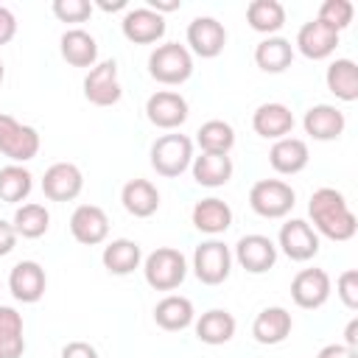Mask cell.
<instances>
[{"mask_svg":"<svg viewBox=\"0 0 358 358\" xmlns=\"http://www.w3.org/2000/svg\"><path fill=\"white\" fill-rule=\"evenodd\" d=\"M187 115H190L187 101L179 92H173V90H159V92H154L145 101V117L157 129L173 131V129H179L187 120Z\"/></svg>","mask_w":358,"mask_h":358,"instance_id":"obj_10","label":"cell"},{"mask_svg":"<svg viewBox=\"0 0 358 358\" xmlns=\"http://www.w3.org/2000/svg\"><path fill=\"white\" fill-rule=\"evenodd\" d=\"M252 129L266 137V140H282L291 134L294 129V115L285 103H277V101H268V103H260L252 115Z\"/></svg>","mask_w":358,"mask_h":358,"instance_id":"obj_20","label":"cell"},{"mask_svg":"<svg viewBox=\"0 0 358 358\" xmlns=\"http://www.w3.org/2000/svg\"><path fill=\"white\" fill-rule=\"evenodd\" d=\"M190 168H193V179L201 187H221L232 179V171H235L229 154H204V151L193 157Z\"/></svg>","mask_w":358,"mask_h":358,"instance_id":"obj_28","label":"cell"},{"mask_svg":"<svg viewBox=\"0 0 358 358\" xmlns=\"http://www.w3.org/2000/svg\"><path fill=\"white\" fill-rule=\"evenodd\" d=\"M277 246L285 252V257H291L296 263H305V260L319 255V235H316V229L308 221L291 218V221H285L280 227Z\"/></svg>","mask_w":358,"mask_h":358,"instance_id":"obj_9","label":"cell"},{"mask_svg":"<svg viewBox=\"0 0 358 358\" xmlns=\"http://www.w3.org/2000/svg\"><path fill=\"white\" fill-rule=\"evenodd\" d=\"M193 162V140L187 134H179V131H171V134H162L154 140L151 145V168L159 173V176H179L190 168Z\"/></svg>","mask_w":358,"mask_h":358,"instance_id":"obj_4","label":"cell"},{"mask_svg":"<svg viewBox=\"0 0 358 358\" xmlns=\"http://www.w3.org/2000/svg\"><path fill=\"white\" fill-rule=\"evenodd\" d=\"M62 358H98V350L87 341H70L62 347Z\"/></svg>","mask_w":358,"mask_h":358,"instance_id":"obj_41","label":"cell"},{"mask_svg":"<svg viewBox=\"0 0 358 358\" xmlns=\"http://www.w3.org/2000/svg\"><path fill=\"white\" fill-rule=\"evenodd\" d=\"M193 302L187 296H179V294H168L162 296L157 305H154V322L168 330V333H176V330H185L193 324Z\"/></svg>","mask_w":358,"mask_h":358,"instance_id":"obj_27","label":"cell"},{"mask_svg":"<svg viewBox=\"0 0 358 358\" xmlns=\"http://www.w3.org/2000/svg\"><path fill=\"white\" fill-rule=\"evenodd\" d=\"M17 36V17L11 8L0 6V45H8Z\"/></svg>","mask_w":358,"mask_h":358,"instance_id":"obj_40","label":"cell"},{"mask_svg":"<svg viewBox=\"0 0 358 358\" xmlns=\"http://www.w3.org/2000/svg\"><path fill=\"white\" fill-rule=\"evenodd\" d=\"M123 36L134 45H151V42H159L165 36V17L151 11L148 6H140V8H129L123 14Z\"/></svg>","mask_w":358,"mask_h":358,"instance_id":"obj_13","label":"cell"},{"mask_svg":"<svg viewBox=\"0 0 358 358\" xmlns=\"http://www.w3.org/2000/svg\"><path fill=\"white\" fill-rule=\"evenodd\" d=\"M235 260L249 271V274H266L277 263V243L260 232L243 235L235 243Z\"/></svg>","mask_w":358,"mask_h":358,"instance_id":"obj_12","label":"cell"},{"mask_svg":"<svg viewBox=\"0 0 358 358\" xmlns=\"http://www.w3.org/2000/svg\"><path fill=\"white\" fill-rule=\"evenodd\" d=\"M25 336H0V358H22Z\"/></svg>","mask_w":358,"mask_h":358,"instance_id":"obj_39","label":"cell"},{"mask_svg":"<svg viewBox=\"0 0 358 358\" xmlns=\"http://www.w3.org/2000/svg\"><path fill=\"white\" fill-rule=\"evenodd\" d=\"M123 210L134 218H148L159 210V190L148 179H129L120 190Z\"/></svg>","mask_w":358,"mask_h":358,"instance_id":"obj_26","label":"cell"},{"mask_svg":"<svg viewBox=\"0 0 358 358\" xmlns=\"http://www.w3.org/2000/svg\"><path fill=\"white\" fill-rule=\"evenodd\" d=\"M291 327H294L291 313H288L285 308L274 305V308H263V310L255 316V322H252V336H255L257 344L274 347V344H282V341L291 336Z\"/></svg>","mask_w":358,"mask_h":358,"instance_id":"obj_21","label":"cell"},{"mask_svg":"<svg viewBox=\"0 0 358 358\" xmlns=\"http://www.w3.org/2000/svg\"><path fill=\"white\" fill-rule=\"evenodd\" d=\"M187 45L196 56L215 59V56H221V50L227 45V28L215 17H196L187 25Z\"/></svg>","mask_w":358,"mask_h":358,"instance_id":"obj_17","label":"cell"},{"mask_svg":"<svg viewBox=\"0 0 358 358\" xmlns=\"http://www.w3.org/2000/svg\"><path fill=\"white\" fill-rule=\"evenodd\" d=\"M246 22L257 34H277L285 25V8L277 0H252L246 6Z\"/></svg>","mask_w":358,"mask_h":358,"instance_id":"obj_32","label":"cell"},{"mask_svg":"<svg viewBox=\"0 0 358 358\" xmlns=\"http://www.w3.org/2000/svg\"><path fill=\"white\" fill-rule=\"evenodd\" d=\"M294 62V45L285 36H266L255 48V64L263 73H282Z\"/></svg>","mask_w":358,"mask_h":358,"instance_id":"obj_30","label":"cell"},{"mask_svg":"<svg viewBox=\"0 0 358 358\" xmlns=\"http://www.w3.org/2000/svg\"><path fill=\"white\" fill-rule=\"evenodd\" d=\"M296 48L305 59H327L336 48H338V31H333L330 25H324L322 20H310L299 28L296 34Z\"/></svg>","mask_w":358,"mask_h":358,"instance_id":"obj_18","label":"cell"},{"mask_svg":"<svg viewBox=\"0 0 358 358\" xmlns=\"http://www.w3.org/2000/svg\"><path fill=\"white\" fill-rule=\"evenodd\" d=\"M308 159H310V151H308V143L299 140V137H282V140H274L271 151H268V162L277 173L282 176H294L299 171L308 168Z\"/></svg>","mask_w":358,"mask_h":358,"instance_id":"obj_22","label":"cell"},{"mask_svg":"<svg viewBox=\"0 0 358 358\" xmlns=\"http://www.w3.org/2000/svg\"><path fill=\"white\" fill-rule=\"evenodd\" d=\"M190 221L199 232L204 235H221L232 227V207L224 201V199H201L193 204V213H190Z\"/></svg>","mask_w":358,"mask_h":358,"instance_id":"obj_23","label":"cell"},{"mask_svg":"<svg viewBox=\"0 0 358 358\" xmlns=\"http://www.w3.org/2000/svg\"><path fill=\"white\" fill-rule=\"evenodd\" d=\"M120 95H123V90L117 81V62L115 59L98 62L84 78V98L95 106H115L120 101Z\"/></svg>","mask_w":358,"mask_h":358,"instance_id":"obj_8","label":"cell"},{"mask_svg":"<svg viewBox=\"0 0 358 358\" xmlns=\"http://www.w3.org/2000/svg\"><path fill=\"white\" fill-rule=\"evenodd\" d=\"M145 6L151 11H157V14H168V11H179L182 8V0H148Z\"/></svg>","mask_w":358,"mask_h":358,"instance_id":"obj_44","label":"cell"},{"mask_svg":"<svg viewBox=\"0 0 358 358\" xmlns=\"http://www.w3.org/2000/svg\"><path fill=\"white\" fill-rule=\"evenodd\" d=\"M296 193L282 179H260L249 190V207L260 218H285L294 210Z\"/></svg>","mask_w":358,"mask_h":358,"instance_id":"obj_5","label":"cell"},{"mask_svg":"<svg viewBox=\"0 0 358 358\" xmlns=\"http://www.w3.org/2000/svg\"><path fill=\"white\" fill-rule=\"evenodd\" d=\"M344 344L347 347H358V319H350V324H347V330H344Z\"/></svg>","mask_w":358,"mask_h":358,"instance_id":"obj_45","label":"cell"},{"mask_svg":"<svg viewBox=\"0 0 358 358\" xmlns=\"http://www.w3.org/2000/svg\"><path fill=\"white\" fill-rule=\"evenodd\" d=\"M330 274L324 268H302L296 271V277L291 280V299L305 308V310H316L330 299Z\"/></svg>","mask_w":358,"mask_h":358,"instance_id":"obj_11","label":"cell"},{"mask_svg":"<svg viewBox=\"0 0 358 358\" xmlns=\"http://www.w3.org/2000/svg\"><path fill=\"white\" fill-rule=\"evenodd\" d=\"M3 78H6V64L0 62V84H3Z\"/></svg>","mask_w":358,"mask_h":358,"instance_id":"obj_47","label":"cell"},{"mask_svg":"<svg viewBox=\"0 0 358 358\" xmlns=\"http://www.w3.org/2000/svg\"><path fill=\"white\" fill-rule=\"evenodd\" d=\"M308 213L313 218L316 235H324L330 241H350L355 235V229H358L355 213L350 210L344 193L336 190V187L313 190V196L308 201Z\"/></svg>","mask_w":358,"mask_h":358,"instance_id":"obj_1","label":"cell"},{"mask_svg":"<svg viewBox=\"0 0 358 358\" xmlns=\"http://www.w3.org/2000/svg\"><path fill=\"white\" fill-rule=\"evenodd\" d=\"M39 145H42V140L34 126H25L17 117L0 112V154L3 157L22 165L39 154Z\"/></svg>","mask_w":358,"mask_h":358,"instance_id":"obj_6","label":"cell"},{"mask_svg":"<svg viewBox=\"0 0 358 358\" xmlns=\"http://www.w3.org/2000/svg\"><path fill=\"white\" fill-rule=\"evenodd\" d=\"M324 81H327V90L338 98V101H347L352 103L358 98V67L352 59H336L327 64V73H324Z\"/></svg>","mask_w":358,"mask_h":358,"instance_id":"obj_31","label":"cell"},{"mask_svg":"<svg viewBox=\"0 0 358 358\" xmlns=\"http://www.w3.org/2000/svg\"><path fill=\"white\" fill-rule=\"evenodd\" d=\"M352 14H355V6L350 0H324L319 6V17L316 20H322L324 25H330L333 31L341 34L352 22Z\"/></svg>","mask_w":358,"mask_h":358,"instance_id":"obj_36","label":"cell"},{"mask_svg":"<svg viewBox=\"0 0 358 358\" xmlns=\"http://www.w3.org/2000/svg\"><path fill=\"white\" fill-rule=\"evenodd\" d=\"M98 8H103V11H120V8H126V0H98Z\"/></svg>","mask_w":358,"mask_h":358,"instance_id":"obj_46","label":"cell"},{"mask_svg":"<svg viewBox=\"0 0 358 358\" xmlns=\"http://www.w3.org/2000/svg\"><path fill=\"white\" fill-rule=\"evenodd\" d=\"M59 50H62V59L70 67H90L92 70L95 62H98V42L84 28L64 31L62 39H59Z\"/></svg>","mask_w":358,"mask_h":358,"instance_id":"obj_24","label":"cell"},{"mask_svg":"<svg viewBox=\"0 0 358 358\" xmlns=\"http://www.w3.org/2000/svg\"><path fill=\"white\" fill-rule=\"evenodd\" d=\"M101 263L109 274H117V277H126L131 274L134 268H140L143 263V249L137 241L131 238H117V241H109L103 246V255H101Z\"/></svg>","mask_w":358,"mask_h":358,"instance_id":"obj_25","label":"cell"},{"mask_svg":"<svg viewBox=\"0 0 358 358\" xmlns=\"http://www.w3.org/2000/svg\"><path fill=\"white\" fill-rule=\"evenodd\" d=\"M31 187H34V176L25 165L8 162V165L0 168V201L17 204V201L28 199Z\"/></svg>","mask_w":358,"mask_h":358,"instance_id":"obj_33","label":"cell"},{"mask_svg":"<svg viewBox=\"0 0 358 358\" xmlns=\"http://www.w3.org/2000/svg\"><path fill=\"white\" fill-rule=\"evenodd\" d=\"M84 190V176L73 162H53L42 176V193L50 201H73Z\"/></svg>","mask_w":358,"mask_h":358,"instance_id":"obj_15","label":"cell"},{"mask_svg":"<svg viewBox=\"0 0 358 358\" xmlns=\"http://www.w3.org/2000/svg\"><path fill=\"white\" fill-rule=\"evenodd\" d=\"M196 143L204 154H229L235 145V129L227 120H207L196 131Z\"/></svg>","mask_w":358,"mask_h":358,"instance_id":"obj_34","label":"cell"},{"mask_svg":"<svg viewBox=\"0 0 358 358\" xmlns=\"http://www.w3.org/2000/svg\"><path fill=\"white\" fill-rule=\"evenodd\" d=\"M232 271V252L224 241H204L193 252V274L204 285H221Z\"/></svg>","mask_w":358,"mask_h":358,"instance_id":"obj_7","label":"cell"},{"mask_svg":"<svg viewBox=\"0 0 358 358\" xmlns=\"http://www.w3.org/2000/svg\"><path fill=\"white\" fill-rule=\"evenodd\" d=\"M45 288H48V277L36 260H20L8 274V291L14 294L17 302L34 305L45 296Z\"/></svg>","mask_w":358,"mask_h":358,"instance_id":"obj_14","label":"cell"},{"mask_svg":"<svg viewBox=\"0 0 358 358\" xmlns=\"http://www.w3.org/2000/svg\"><path fill=\"white\" fill-rule=\"evenodd\" d=\"M316 358H358V350H352L347 344H327L319 350Z\"/></svg>","mask_w":358,"mask_h":358,"instance_id":"obj_43","label":"cell"},{"mask_svg":"<svg viewBox=\"0 0 358 358\" xmlns=\"http://www.w3.org/2000/svg\"><path fill=\"white\" fill-rule=\"evenodd\" d=\"M302 126H305V134H310L313 140L330 143V140H338L344 134L347 120H344V112L336 109L333 103H316L305 112Z\"/></svg>","mask_w":358,"mask_h":358,"instance_id":"obj_19","label":"cell"},{"mask_svg":"<svg viewBox=\"0 0 358 358\" xmlns=\"http://www.w3.org/2000/svg\"><path fill=\"white\" fill-rule=\"evenodd\" d=\"M70 232L84 246H98L109 235V215L98 204H78L70 215Z\"/></svg>","mask_w":358,"mask_h":358,"instance_id":"obj_16","label":"cell"},{"mask_svg":"<svg viewBox=\"0 0 358 358\" xmlns=\"http://www.w3.org/2000/svg\"><path fill=\"white\" fill-rule=\"evenodd\" d=\"M14 246H17V232H14V227L0 218V257L11 255Z\"/></svg>","mask_w":358,"mask_h":358,"instance_id":"obj_42","label":"cell"},{"mask_svg":"<svg viewBox=\"0 0 358 358\" xmlns=\"http://www.w3.org/2000/svg\"><path fill=\"white\" fill-rule=\"evenodd\" d=\"M235 316L224 308H213L207 313L199 316L196 322V338L201 344H210V347H218V344H227L232 336H235Z\"/></svg>","mask_w":358,"mask_h":358,"instance_id":"obj_29","label":"cell"},{"mask_svg":"<svg viewBox=\"0 0 358 358\" xmlns=\"http://www.w3.org/2000/svg\"><path fill=\"white\" fill-rule=\"evenodd\" d=\"M53 14L62 22H87L92 14L90 0H53Z\"/></svg>","mask_w":358,"mask_h":358,"instance_id":"obj_37","label":"cell"},{"mask_svg":"<svg viewBox=\"0 0 358 358\" xmlns=\"http://www.w3.org/2000/svg\"><path fill=\"white\" fill-rule=\"evenodd\" d=\"M11 227H14L17 238H20V235H22V238H31V241H34V238H42V235L48 232V227H50V213H48L45 204L28 201V204L17 207Z\"/></svg>","mask_w":358,"mask_h":358,"instance_id":"obj_35","label":"cell"},{"mask_svg":"<svg viewBox=\"0 0 358 358\" xmlns=\"http://www.w3.org/2000/svg\"><path fill=\"white\" fill-rule=\"evenodd\" d=\"M148 73L159 84H185L193 76V56L179 42L157 45L148 56Z\"/></svg>","mask_w":358,"mask_h":358,"instance_id":"obj_3","label":"cell"},{"mask_svg":"<svg viewBox=\"0 0 358 358\" xmlns=\"http://www.w3.org/2000/svg\"><path fill=\"white\" fill-rule=\"evenodd\" d=\"M336 294H338V299H341L350 310L358 308V271H355V268H347V271L336 280Z\"/></svg>","mask_w":358,"mask_h":358,"instance_id":"obj_38","label":"cell"},{"mask_svg":"<svg viewBox=\"0 0 358 358\" xmlns=\"http://www.w3.org/2000/svg\"><path fill=\"white\" fill-rule=\"evenodd\" d=\"M143 274H145V282L154 288V291H173L185 282L187 277V260L179 249L173 246H159L154 249L145 263H143Z\"/></svg>","mask_w":358,"mask_h":358,"instance_id":"obj_2","label":"cell"}]
</instances>
